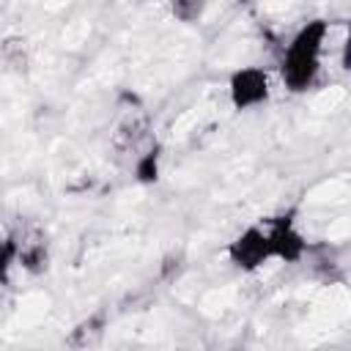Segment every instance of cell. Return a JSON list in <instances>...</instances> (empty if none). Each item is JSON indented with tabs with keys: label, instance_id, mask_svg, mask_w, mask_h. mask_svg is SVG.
<instances>
[{
	"label": "cell",
	"instance_id": "cell-2",
	"mask_svg": "<svg viewBox=\"0 0 351 351\" xmlns=\"http://www.w3.org/2000/svg\"><path fill=\"white\" fill-rule=\"evenodd\" d=\"M228 96H230V104L236 110H255V107L266 104L271 96L269 74L258 66L236 69L230 74V82H228Z\"/></svg>",
	"mask_w": 351,
	"mask_h": 351
},
{
	"label": "cell",
	"instance_id": "cell-3",
	"mask_svg": "<svg viewBox=\"0 0 351 351\" xmlns=\"http://www.w3.org/2000/svg\"><path fill=\"white\" fill-rule=\"evenodd\" d=\"M228 255L241 269H258V266H263V261H274V250H271V236H269L266 219L244 228L230 241Z\"/></svg>",
	"mask_w": 351,
	"mask_h": 351
},
{
	"label": "cell",
	"instance_id": "cell-1",
	"mask_svg": "<svg viewBox=\"0 0 351 351\" xmlns=\"http://www.w3.org/2000/svg\"><path fill=\"white\" fill-rule=\"evenodd\" d=\"M326 36H329V27L321 19L307 22L291 36V41L282 49V69H280L282 85H288V90L299 93V90L313 88V82L321 74Z\"/></svg>",
	"mask_w": 351,
	"mask_h": 351
}]
</instances>
